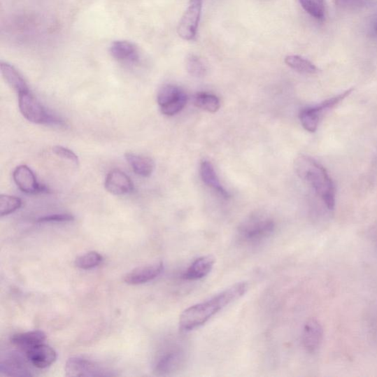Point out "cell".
I'll return each mask as SVG.
<instances>
[{
    "instance_id": "1",
    "label": "cell",
    "mask_w": 377,
    "mask_h": 377,
    "mask_svg": "<svg viewBox=\"0 0 377 377\" xmlns=\"http://www.w3.org/2000/svg\"><path fill=\"white\" fill-rule=\"evenodd\" d=\"M248 290L247 283H236L211 299L189 307L180 316V329L189 332L200 327L227 306L243 297Z\"/></svg>"
},
{
    "instance_id": "2",
    "label": "cell",
    "mask_w": 377,
    "mask_h": 377,
    "mask_svg": "<svg viewBox=\"0 0 377 377\" xmlns=\"http://www.w3.org/2000/svg\"><path fill=\"white\" fill-rule=\"evenodd\" d=\"M293 166L298 176L313 189L329 211H334L336 190L325 167L313 157L306 155L297 157Z\"/></svg>"
},
{
    "instance_id": "3",
    "label": "cell",
    "mask_w": 377,
    "mask_h": 377,
    "mask_svg": "<svg viewBox=\"0 0 377 377\" xmlns=\"http://www.w3.org/2000/svg\"><path fill=\"white\" fill-rule=\"evenodd\" d=\"M275 228V222L269 216L264 214L251 215L239 227V239L245 243H257L269 239Z\"/></svg>"
},
{
    "instance_id": "4",
    "label": "cell",
    "mask_w": 377,
    "mask_h": 377,
    "mask_svg": "<svg viewBox=\"0 0 377 377\" xmlns=\"http://www.w3.org/2000/svg\"><path fill=\"white\" fill-rule=\"evenodd\" d=\"M19 107L24 118L33 123L63 125V120L50 113L30 91L19 94Z\"/></svg>"
},
{
    "instance_id": "5",
    "label": "cell",
    "mask_w": 377,
    "mask_h": 377,
    "mask_svg": "<svg viewBox=\"0 0 377 377\" xmlns=\"http://www.w3.org/2000/svg\"><path fill=\"white\" fill-rule=\"evenodd\" d=\"M353 91V88L348 89L316 106L302 109L299 114V119L303 128L311 133L315 132L325 115L345 100Z\"/></svg>"
},
{
    "instance_id": "6",
    "label": "cell",
    "mask_w": 377,
    "mask_h": 377,
    "mask_svg": "<svg viewBox=\"0 0 377 377\" xmlns=\"http://www.w3.org/2000/svg\"><path fill=\"white\" fill-rule=\"evenodd\" d=\"M157 102L163 115L173 116L186 106L187 96L177 86L165 85L158 93Z\"/></svg>"
},
{
    "instance_id": "7",
    "label": "cell",
    "mask_w": 377,
    "mask_h": 377,
    "mask_svg": "<svg viewBox=\"0 0 377 377\" xmlns=\"http://www.w3.org/2000/svg\"><path fill=\"white\" fill-rule=\"evenodd\" d=\"M203 0H190L189 6L181 17L178 34L184 40L192 41L197 37L201 20Z\"/></svg>"
},
{
    "instance_id": "8",
    "label": "cell",
    "mask_w": 377,
    "mask_h": 377,
    "mask_svg": "<svg viewBox=\"0 0 377 377\" xmlns=\"http://www.w3.org/2000/svg\"><path fill=\"white\" fill-rule=\"evenodd\" d=\"M186 360V353L183 349H171L157 360L153 371L159 376L171 375L184 368Z\"/></svg>"
},
{
    "instance_id": "9",
    "label": "cell",
    "mask_w": 377,
    "mask_h": 377,
    "mask_svg": "<svg viewBox=\"0 0 377 377\" xmlns=\"http://www.w3.org/2000/svg\"><path fill=\"white\" fill-rule=\"evenodd\" d=\"M65 371L66 376H108L97 362L80 357L69 359L66 363Z\"/></svg>"
},
{
    "instance_id": "10",
    "label": "cell",
    "mask_w": 377,
    "mask_h": 377,
    "mask_svg": "<svg viewBox=\"0 0 377 377\" xmlns=\"http://www.w3.org/2000/svg\"><path fill=\"white\" fill-rule=\"evenodd\" d=\"M13 177L17 187L24 193L37 194L49 191L46 186L38 183L34 172L26 165L17 166Z\"/></svg>"
},
{
    "instance_id": "11",
    "label": "cell",
    "mask_w": 377,
    "mask_h": 377,
    "mask_svg": "<svg viewBox=\"0 0 377 377\" xmlns=\"http://www.w3.org/2000/svg\"><path fill=\"white\" fill-rule=\"evenodd\" d=\"M164 270L162 262H157L138 267L124 276V281L131 285L149 283L159 276Z\"/></svg>"
},
{
    "instance_id": "12",
    "label": "cell",
    "mask_w": 377,
    "mask_h": 377,
    "mask_svg": "<svg viewBox=\"0 0 377 377\" xmlns=\"http://www.w3.org/2000/svg\"><path fill=\"white\" fill-rule=\"evenodd\" d=\"M323 338L324 329L319 321L315 318L307 320L302 332V343L306 350L315 353L322 343Z\"/></svg>"
},
{
    "instance_id": "13",
    "label": "cell",
    "mask_w": 377,
    "mask_h": 377,
    "mask_svg": "<svg viewBox=\"0 0 377 377\" xmlns=\"http://www.w3.org/2000/svg\"><path fill=\"white\" fill-rule=\"evenodd\" d=\"M105 188L111 194L121 195L131 192L134 190V184L127 174L115 169L107 175Z\"/></svg>"
},
{
    "instance_id": "14",
    "label": "cell",
    "mask_w": 377,
    "mask_h": 377,
    "mask_svg": "<svg viewBox=\"0 0 377 377\" xmlns=\"http://www.w3.org/2000/svg\"><path fill=\"white\" fill-rule=\"evenodd\" d=\"M27 360L38 369H46L53 364L57 358V354L50 346L41 343L26 353Z\"/></svg>"
},
{
    "instance_id": "15",
    "label": "cell",
    "mask_w": 377,
    "mask_h": 377,
    "mask_svg": "<svg viewBox=\"0 0 377 377\" xmlns=\"http://www.w3.org/2000/svg\"><path fill=\"white\" fill-rule=\"evenodd\" d=\"M45 340L46 334L39 330L15 334L10 338L12 345L25 353L38 345L44 343Z\"/></svg>"
},
{
    "instance_id": "16",
    "label": "cell",
    "mask_w": 377,
    "mask_h": 377,
    "mask_svg": "<svg viewBox=\"0 0 377 377\" xmlns=\"http://www.w3.org/2000/svg\"><path fill=\"white\" fill-rule=\"evenodd\" d=\"M215 259L212 256H204L195 259L183 275L188 281L199 280L206 276L213 269Z\"/></svg>"
},
{
    "instance_id": "17",
    "label": "cell",
    "mask_w": 377,
    "mask_h": 377,
    "mask_svg": "<svg viewBox=\"0 0 377 377\" xmlns=\"http://www.w3.org/2000/svg\"><path fill=\"white\" fill-rule=\"evenodd\" d=\"M201 176L206 185L215 191L220 197L229 199L230 194L222 186L220 180L211 162L203 161L201 164Z\"/></svg>"
},
{
    "instance_id": "18",
    "label": "cell",
    "mask_w": 377,
    "mask_h": 377,
    "mask_svg": "<svg viewBox=\"0 0 377 377\" xmlns=\"http://www.w3.org/2000/svg\"><path fill=\"white\" fill-rule=\"evenodd\" d=\"M113 57L122 62H135L138 59L136 46L128 41H116L110 47Z\"/></svg>"
},
{
    "instance_id": "19",
    "label": "cell",
    "mask_w": 377,
    "mask_h": 377,
    "mask_svg": "<svg viewBox=\"0 0 377 377\" xmlns=\"http://www.w3.org/2000/svg\"><path fill=\"white\" fill-rule=\"evenodd\" d=\"M125 157L132 167L134 172L139 176L149 177L155 171V162L149 157L132 152L125 153Z\"/></svg>"
},
{
    "instance_id": "20",
    "label": "cell",
    "mask_w": 377,
    "mask_h": 377,
    "mask_svg": "<svg viewBox=\"0 0 377 377\" xmlns=\"http://www.w3.org/2000/svg\"><path fill=\"white\" fill-rule=\"evenodd\" d=\"M2 75L8 83V85L19 94L27 91H30L29 87L22 76L12 65L2 62L0 64Z\"/></svg>"
},
{
    "instance_id": "21",
    "label": "cell",
    "mask_w": 377,
    "mask_h": 377,
    "mask_svg": "<svg viewBox=\"0 0 377 377\" xmlns=\"http://www.w3.org/2000/svg\"><path fill=\"white\" fill-rule=\"evenodd\" d=\"M285 63L291 69L300 73L314 74L318 72V68L314 64L299 55H288L285 58Z\"/></svg>"
},
{
    "instance_id": "22",
    "label": "cell",
    "mask_w": 377,
    "mask_h": 377,
    "mask_svg": "<svg viewBox=\"0 0 377 377\" xmlns=\"http://www.w3.org/2000/svg\"><path fill=\"white\" fill-rule=\"evenodd\" d=\"M0 371L10 376H29L31 373L20 360L17 358H10L2 361L0 364Z\"/></svg>"
},
{
    "instance_id": "23",
    "label": "cell",
    "mask_w": 377,
    "mask_h": 377,
    "mask_svg": "<svg viewBox=\"0 0 377 377\" xmlns=\"http://www.w3.org/2000/svg\"><path fill=\"white\" fill-rule=\"evenodd\" d=\"M194 104L197 107L208 111V113H215L220 108V102L218 97L212 94L199 93L194 97Z\"/></svg>"
},
{
    "instance_id": "24",
    "label": "cell",
    "mask_w": 377,
    "mask_h": 377,
    "mask_svg": "<svg viewBox=\"0 0 377 377\" xmlns=\"http://www.w3.org/2000/svg\"><path fill=\"white\" fill-rule=\"evenodd\" d=\"M306 13L318 20L325 17V0H299Z\"/></svg>"
},
{
    "instance_id": "25",
    "label": "cell",
    "mask_w": 377,
    "mask_h": 377,
    "mask_svg": "<svg viewBox=\"0 0 377 377\" xmlns=\"http://www.w3.org/2000/svg\"><path fill=\"white\" fill-rule=\"evenodd\" d=\"M104 257L96 251L78 257L75 262L76 267L82 270H90L99 266L102 263Z\"/></svg>"
},
{
    "instance_id": "26",
    "label": "cell",
    "mask_w": 377,
    "mask_h": 377,
    "mask_svg": "<svg viewBox=\"0 0 377 377\" xmlns=\"http://www.w3.org/2000/svg\"><path fill=\"white\" fill-rule=\"evenodd\" d=\"M22 205L20 198L1 194L0 197V215L4 217L17 211Z\"/></svg>"
},
{
    "instance_id": "27",
    "label": "cell",
    "mask_w": 377,
    "mask_h": 377,
    "mask_svg": "<svg viewBox=\"0 0 377 377\" xmlns=\"http://www.w3.org/2000/svg\"><path fill=\"white\" fill-rule=\"evenodd\" d=\"M187 72L193 77L203 78L206 73V69L202 61L194 55H188L186 59Z\"/></svg>"
},
{
    "instance_id": "28",
    "label": "cell",
    "mask_w": 377,
    "mask_h": 377,
    "mask_svg": "<svg viewBox=\"0 0 377 377\" xmlns=\"http://www.w3.org/2000/svg\"><path fill=\"white\" fill-rule=\"evenodd\" d=\"M52 152L55 153V155H57L58 157L67 159L69 161H71L76 164H78L79 163L78 157L76 155V153L71 150H69L66 148L59 145L55 146L52 148Z\"/></svg>"
},
{
    "instance_id": "29",
    "label": "cell",
    "mask_w": 377,
    "mask_h": 377,
    "mask_svg": "<svg viewBox=\"0 0 377 377\" xmlns=\"http://www.w3.org/2000/svg\"><path fill=\"white\" fill-rule=\"evenodd\" d=\"M75 220L73 215L71 214H55L41 217L36 220L38 223H47V222H71Z\"/></svg>"
},
{
    "instance_id": "30",
    "label": "cell",
    "mask_w": 377,
    "mask_h": 377,
    "mask_svg": "<svg viewBox=\"0 0 377 377\" xmlns=\"http://www.w3.org/2000/svg\"><path fill=\"white\" fill-rule=\"evenodd\" d=\"M335 5L343 10H355L366 4L367 0H334Z\"/></svg>"
},
{
    "instance_id": "31",
    "label": "cell",
    "mask_w": 377,
    "mask_h": 377,
    "mask_svg": "<svg viewBox=\"0 0 377 377\" xmlns=\"http://www.w3.org/2000/svg\"><path fill=\"white\" fill-rule=\"evenodd\" d=\"M371 32L377 36V15L373 18L371 24Z\"/></svg>"
}]
</instances>
